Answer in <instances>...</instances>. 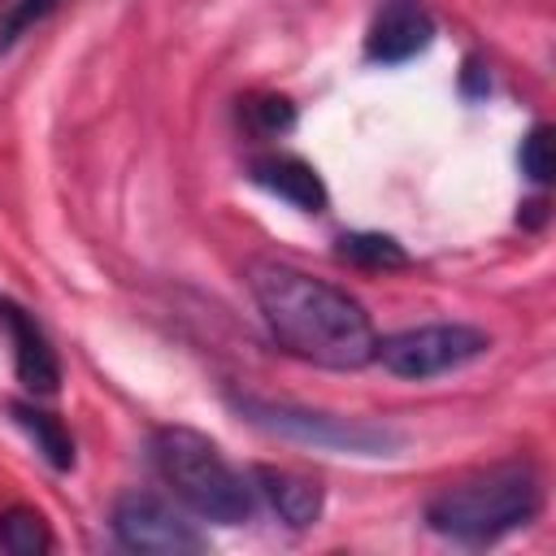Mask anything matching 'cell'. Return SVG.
<instances>
[{
    "label": "cell",
    "mask_w": 556,
    "mask_h": 556,
    "mask_svg": "<svg viewBox=\"0 0 556 556\" xmlns=\"http://www.w3.org/2000/svg\"><path fill=\"white\" fill-rule=\"evenodd\" d=\"M256 308L291 356L321 369H361L374 361V321L369 313L339 287L278 261L252 265Z\"/></svg>",
    "instance_id": "obj_1"
},
{
    "label": "cell",
    "mask_w": 556,
    "mask_h": 556,
    "mask_svg": "<svg viewBox=\"0 0 556 556\" xmlns=\"http://www.w3.org/2000/svg\"><path fill=\"white\" fill-rule=\"evenodd\" d=\"M543 504V486L530 460L491 465L482 473H469L452 486H443L426 504V521L434 534L456 543H495L521 526L534 521Z\"/></svg>",
    "instance_id": "obj_2"
},
{
    "label": "cell",
    "mask_w": 556,
    "mask_h": 556,
    "mask_svg": "<svg viewBox=\"0 0 556 556\" xmlns=\"http://www.w3.org/2000/svg\"><path fill=\"white\" fill-rule=\"evenodd\" d=\"M152 465L165 486L204 521L243 526L256 508V486L217 452L213 439L187 426H165L152 434Z\"/></svg>",
    "instance_id": "obj_3"
},
{
    "label": "cell",
    "mask_w": 556,
    "mask_h": 556,
    "mask_svg": "<svg viewBox=\"0 0 556 556\" xmlns=\"http://www.w3.org/2000/svg\"><path fill=\"white\" fill-rule=\"evenodd\" d=\"M486 352H491V334L469 321H430V326H413V330H400L374 343V361L387 374L408 378V382L452 374Z\"/></svg>",
    "instance_id": "obj_4"
},
{
    "label": "cell",
    "mask_w": 556,
    "mask_h": 556,
    "mask_svg": "<svg viewBox=\"0 0 556 556\" xmlns=\"http://www.w3.org/2000/svg\"><path fill=\"white\" fill-rule=\"evenodd\" d=\"M256 426L295 439V443H313L321 452H352V456H387L400 447V434L387 426H369V421H348V417H330V413H308V408H291V404H269V400H235Z\"/></svg>",
    "instance_id": "obj_5"
},
{
    "label": "cell",
    "mask_w": 556,
    "mask_h": 556,
    "mask_svg": "<svg viewBox=\"0 0 556 556\" xmlns=\"http://www.w3.org/2000/svg\"><path fill=\"white\" fill-rule=\"evenodd\" d=\"M113 534L122 547L152 552V556L204 552V534L178 508H169L161 495H148V491H130L113 504Z\"/></svg>",
    "instance_id": "obj_6"
},
{
    "label": "cell",
    "mask_w": 556,
    "mask_h": 556,
    "mask_svg": "<svg viewBox=\"0 0 556 556\" xmlns=\"http://www.w3.org/2000/svg\"><path fill=\"white\" fill-rule=\"evenodd\" d=\"M434 39V22L417 0H387L365 35V56L378 65H400L426 52Z\"/></svg>",
    "instance_id": "obj_7"
},
{
    "label": "cell",
    "mask_w": 556,
    "mask_h": 556,
    "mask_svg": "<svg viewBox=\"0 0 556 556\" xmlns=\"http://www.w3.org/2000/svg\"><path fill=\"white\" fill-rule=\"evenodd\" d=\"M0 321L9 326L13 334V369H17V382L35 395H52L56 382H61V365H56V352L48 343V334L39 330V321L17 308L13 300H0Z\"/></svg>",
    "instance_id": "obj_8"
},
{
    "label": "cell",
    "mask_w": 556,
    "mask_h": 556,
    "mask_svg": "<svg viewBox=\"0 0 556 556\" xmlns=\"http://www.w3.org/2000/svg\"><path fill=\"white\" fill-rule=\"evenodd\" d=\"M248 178H252L261 191L287 200V204H295V208H304V213H321V208H326V182H321V174H317L308 161H300V156H282V152L256 156V161L248 165Z\"/></svg>",
    "instance_id": "obj_9"
},
{
    "label": "cell",
    "mask_w": 556,
    "mask_h": 556,
    "mask_svg": "<svg viewBox=\"0 0 556 556\" xmlns=\"http://www.w3.org/2000/svg\"><path fill=\"white\" fill-rule=\"evenodd\" d=\"M256 478V491L274 504V513L291 526V530H308L317 517H321V486L313 478H300L291 469H274V465H256L252 469Z\"/></svg>",
    "instance_id": "obj_10"
},
{
    "label": "cell",
    "mask_w": 556,
    "mask_h": 556,
    "mask_svg": "<svg viewBox=\"0 0 556 556\" xmlns=\"http://www.w3.org/2000/svg\"><path fill=\"white\" fill-rule=\"evenodd\" d=\"M13 421L30 434V443L43 452V460L52 469H70L74 465V439H70V430L52 413H43L35 404H13Z\"/></svg>",
    "instance_id": "obj_11"
},
{
    "label": "cell",
    "mask_w": 556,
    "mask_h": 556,
    "mask_svg": "<svg viewBox=\"0 0 556 556\" xmlns=\"http://www.w3.org/2000/svg\"><path fill=\"white\" fill-rule=\"evenodd\" d=\"M0 547L9 556H39L52 552V530L35 508H9L0 513Z\"/></svg>",
    "instance_id": "obj_12"
},
{
    "label": "cell",
    "mask_w": 556,
    "mask_h": 556,
    "mask_svg": "<svg viewBox=\"0 0 556 556\" xmlns=\"http://www.w3.org/2000/svg\"><path fill=\"white\" fill-rule=\"evenodd\" d=\"M334 252L343 261H352V265H365V269H400V265H408V252L391 235H374V230L339 235V248Z\"/></svg>",
    "instance_id": "obj_13"
},
{
    "label": "cell",
    "mask_w": 556,
    "mask_h": 556,
    "mask_svg": "<svg viewBox=\"0 0 556 556\" xmlns=\"http://www.w3.org/2000/svg\"><path fill=\"white\" fill-rule=\"evenodd\" d=\"M521 174L530 178V182H539V187H547L552 182V174H556V156H552V126H530V135L521 139Z\"/></svg>",
    "instance_id": "obj_14"
},
{
    "label": "cell",
    "mask_w": 556,
    "mask_h": 556,
    "mask_svg": "<svg viewBox=\"0 0 556 556\" xmlns=\"http://www.w3.org/2000/svg\"><path fill=\"white\" fill-rule=\"evenodd\" d=\"M248 122H252V130H261L269 139L287 135L295 126V104L287 96H252L248 100Z\"/></svg>",
    "instance_id": "obj_15"
},
{
    "label": "cell",
    "mask_w": 556,
    "mask_h": 556,
    "mask_svg": "<svg viewBox=\"0 0 556 556\" xmlns=\"http://www.w3.org/2000/svg\"><path fill=\"white\" fill-rule=\"evenodd\" d=\"M56 9V0H17L9 13H4V22H0V52L26 30V26H35L43 13H52Z\"/></svg>",
    "instance_id": "obj_16"
},
{
    "label": "cell",
    "mask_w": 556,
    "mask_h": 556,
    "mask_svg": "<svg viewBox=\"0 0 556 556\" xmlns=\"http://www.w3.org/2000/svg\"><path fill=\"white\" fill-rule=\"evenodd\" d=\"M460 87H465V96H486V70H482V61H465V74H460Z\"/></svg>",
    "instance_id": "obj_17"
},
{
    "label": "cell",
    "mask_w": 556,
    "mask_h": 556,
    "mask_svg": "<svg viewBox=\"0 0 556 556\" xmlns=\"http://www.w3.org/2000/svg\"><path fill=\"white\" fill-rule=\"evenodd\" d=\"M543 213H547V204H543V200H530V204H526V217H530V226H539V222H543Z\"/></svg>",
    "instance_id": "obj_18"
}]
</instances>
